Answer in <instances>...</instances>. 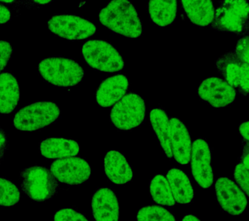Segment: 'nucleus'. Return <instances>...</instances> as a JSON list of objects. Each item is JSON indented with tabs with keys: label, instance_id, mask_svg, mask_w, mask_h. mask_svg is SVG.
I'll use <instances>...</instances> for the list:
<instances>
[{
	"label": "nucleus",
	"instance_id": "obj_1",
	"mask_svg": "<svg viewBox=\"0 0 249 221\" xmlns=\"http://www.w3.org/2000/svg\"><path fill=\"white\" fill-rule=\"evenodd\" d=\"M101 24L114 34L131 39L142 34V24L135 7L129 0H112L101 9Z\"/></svg>",
	"mask_w": 249,
	"mask_h": 221
},
{
	"label": "nucleus",
	"instance_id": "obj_2",
	"mask_svg": "<svg viewBox=\"0 0 249 221\" xmlns=\"http://www.w3.org/2000/svg\"><path fill=\"white\" fill-rule=\"evenodd\" d=\"M249 13L247 0H221L210 26L219 32L248 35Z\"/></svg>",
	"mask_w": 249,
	"mask_h": 221
},
{
	"label": "nucleus",
	"instance_id": "obj_3",
	"mask_svg": "<svg viewBox=\"0 0 249 221\" xmlns=\"http://www.w3.org/2000/svg\"><path fill=\"white\" fill-rule=\"evenodd\" d=\"M41 77L56 86H75L83 81L85 71L73 60L53 56L42 60L39 63Z\"/></svg>",
	"mask_w": 249,
	"mask_h": 221
},
{
	"label": "nucleus",
	"instance_id": "obj_4",
	"mask_svg": "<svg viewBox=\"0 0 249 221\" xmlns=\"http://www.w3.org/2000/svg\"><path fill=\"white\" fill-rule=\"evenodd\" d=\"M20 177L21 190L34 201L44 202L52 199L59 188L57 179L44 167L25 168L21 170Z\"/></svg>",
	"mask_w": 249,
	"mask_h": 221
},
{
	"label": "nucleus",
	"instance_id": "obj_5",
	"mask_svg": "<svg viewBox=\"0 0 249 221\" xmlns=\"http://www.w3.org/2000/svg\"><path fill=\"white\" fill-rule=\"evenodd\" d=\"M81 54L88 65L97 71L114 73L124 69L122 56L112 44L104 40L87 41L82 47Z\"/></svg>",
	"mask_w": 249,
	"mask_h": 221
},
{
	"label": "nucleus",
	"instance_id": "obj_6",
	"mask_svg": "<svg viewBox=\"0 0 249 221\" xmlns=\"http://www.w3.org/2000/svg\"><path fill=\"white\" fill-rule=\"evenodd\" d=\"M145 101L134 93L124 95L110 111L111 123L122 131H131L142 125L145 120Z\"/></svg>",
	"mask_w": 249,
	"mask_h": 221
},
{
	"label": "nucleus",
	"instance_id": "obj_7",
	"mask_svg": "<svg viewBox=\"0 0 249 221\" xmlns=\"http://www.w3.org/2000/svg\"><path fill=\"white\" fill-rule=\"evenodd\" d=\"M60 110L54 102H40L18 110L13 119L16 129L35 131L53 123L59 118Z\"/></svg>",
	"mask_w": 249,
	"mask_h": 221
},
{
	"label": "nucleus",
	"instance_id": "obj_8",
	"mask_svg": "<svg viewBox=\"0 0 249 221\" xmlns=\"http://www.w3.org/2000/svg\"><path fill=\"white\" fill-rule=\"evenodd\" d=\"M48 28L52 34L68 40H81L96 32L95 25L87 19L71 15H58L50 19Z\"/></svg>",
	"mask_w": 249,
	"mask_h": 221
},
{
	"label": "nucleus",
	"instance_id": "obj_9",
	"mask_svg": "<svg viewBox=\"0 0 249 221\" xmlns=\"http://www.w3.org/2000/svg\"><path fill=\"white\" fill-rule=\"evenodd\" d=\"M218 72L236 92L246 97L249 92V65L243 63L234 51H229L215 62Z\"/></svg>",
	"mask_w": 249,
	"mask_h": 221
},
{
	"label": "nucleus",
	"instance_id": "obj_10",
	"mask_svg": "<svg viewBox=\"0 0 249 221\" xmlns=\"http://www.w3.org/2000/svg\"><path fill=\"white\" fill-rule=\"evenodd\" d=\"M50 169L58 181L70 186L85 183L90 177L91 168L89 163L77 157L54 161Z\"/></svg>",
	"mask_w": 249,
	"mask_h": 221
},
{
	"label": "nucleus",
	"instance_id": "obj_11",
	"mask_svg": "<svg viewBox=\"0 0 249 221\" xmlns=\"http://www.w3.org/2000/svg\"><path fill=\"white\" fill-rule=\"evenodd\" d=\"M215 196L218 203L226 213L232 215L243 214L248 205L244 192L232 180L221 177L216 180Z\"/></svg>",
	"mask_w": 249,
	"mask_h": 221
},
{
	"label": "nucleus",
	"instance_id": "obj_12",
	"mask_svg": "<svg viewBox=\"0 0 249 221\" xmlns=\"http://www.w3.org/2000/svg\"><path fill=\"white\" fill-rule=\"evenodd\" d=\"M190 160L192 173L198 185L203 189L211 187L213 183L211 151L204 139H196L193 143Z\"/></svg>",
	"mask_w": 249,
	"mask_h": 221
},
{
	"label": "nucleus",
	"instance_id": "obj_13",
	"mask_svg": "<svg viewBox=\"0 0 249 221\" xmlns=\"http://www.w3.org/2000/svg\"><path fill=\"white\" fill-rule=\"evenodd\" d=\"M199 98L214 108L226 107L232 104L236 98V90L224 79L209 77L200 83L198 88Z\"/></svg>",
	"mask_w": 249,
	"mask_h": 221
},
{
	"label": "nucleus",
	"instance_id": "obj_14",
	"mask_svg": "<svg viewBox=\"0 0 249 221\" xmlns=\"http://www.w3.org/2000/svg\"><path fill=\"white\" fill-rule=\"evenodd\" d=\"M169 137L173 157L179 164H188L192 153V139L184 123L177 118L169 119Z\"/></svg>",
	"mask_w": 249,
	"mask_h": 221
},
{
	"label": "nucleus",
	"instance_id": "obj_15",
	"mask_svg": "<svg viewBox=\"0 0 249 221\" xmlns=\"http://www.w3.org/2000/svg\"><path fill=\"white\" fill-rule=\"evenodd\" d=\"M91 213L97 221H117L120 217V204L116 194L109 188H99L91 199Z\"/></svg>",
	"mask_w": 249,
	"mask_h": 221
},
{
	"label": "nucleus",
	"instance_id": "obj_16",
	"mask_svg": "<svg viewBox=\"0 0 249 221\" xmlns=\"http://www.w3.org/2000/svg\"><path fill=\"white\" fill-rule=\"evenodd\" d=\"M129 83L124 75L108 77L97 88L96 102L101 107H110L119 102L127 92Z\"/></svg>",
	"mask_w": 249,
	"mask_h": 221
},
{
	"label": "nucleus",
	"instance_id": "obj_17",
	"mask_svg": "<svg viewBox=\"0 0 249 221\" xmlns=\"http://www.w3.org/2000/svg\"><path fill=\"white\" fill-rule=\"evenodd\" d=\"M105 174L112 183L124 185L133 178L131 167L124 155L117 151H110L104 159Z\"/></svg>",
	"mask_w": 249,
	"mask_h": 221
},
{
	"label": "nucleus",
	"instance_id": "obj_18",
	"mask_svg": "<svg viewBox=\"0 0 249 221\" xmlns=\"http://www.w3.org/2000/svg\"><path fill=\"white\" fill-rule=\"evenodd\" d=\"M181 3L193 24L207 27L213 22L215 9L212 0H181Z\"/></svg>",
	"mask_w": 249,
	"mask_h": 221
},
{
	"label": "nucleus",
	"instance_id": "obj_19",
	"mask_svg": "<svg viewBox=\"0 0 249 221\" xmlns=\"http://www.w3.org/2000/svg\"><path fill=\"white\" fill-rule=\"evenodd\" d=\"M40 153L48 159L64 158L79 154V143L75 140L65 138L49 137L41 141Z\"/></svg>",
	"mask_w": 249,
	"mask_h": 221
},
{
	"label": "nucleus",
	"instance_id": "obj_20",
	"mask_svg": "<svg viewBox=\"0 0 249 221\" xmlns=\"http://www.w3.org/2000/svg\"><path fill=\"white\" fill-rule=\"evenodd\" d=\"M19 100V85L15 75L10 73L0 74V114L12 113Z\"/></svg>",
	"mask_w": 249,
	"mask_h": 221
},
{
	"label": "nucleus",
	"instance_id": "obj_21",
	"mask_svg": "<svg viewBox=\"0 0 249 221\" xmlns=\"http://www.w3.org/2000/svg\"><path fill=\"white\" fill-rule=\"evenodd\" d=\"M167 179L177 203L180 204L192 203L194 197V188L190 178L182 170L171 169L167 172Z\"/></svg>",
	"mask_w": 249,
	"mask_h": 221
},
{
	"label": "nucleus",
	"instance_id": "obj_22",
	"mask_svg": "<svg viewBox=\"0 0 249 221\" xmlns=\"http://www.w3.org/2000/svg\"><path fill=\"white\" fill-rule=\"evenodd\" d=\"M148 10L153 23L165 28L174 22L177 15V0H149Z\"/></svg>",
	"mask_w": 249,
	"mask_h": 221
},
{
	"label": "nucleus",
	"instance_id": "obj_23",
	"mask_svg": "<svg viewBox=\"0 0 249 221\" xmlns=\"http://www.w3.org/2000/svg\"><path fill=\"white\" fill-rule=\"evenodd\" d=\"M150 123L167 158L173 157L169 137V118L164 110L153 108L149 114Z\"/></svg>",
	"mask_w": 249,
	"mask_h": 221
},
{
	"label": "nucleus",
	"instance_id": "obj_24",
	"mask_svg": "<svg viewBox=\"0 0 249 221\" xmlns=\"http://www.w3.org/2000/svg\"><path fill=\"white\" fill-rule=\"evenodd\" d=\"M149 190L152 199L158 204L171 207L176 204L168 180L162 174H158L152 178Z\"/></svg>",
	"mask_w": 249,
	"mask_h": 221
},
{
	"label": "nucleus",
	"instance_id": "obj_25",
	"mask_svg": "<svg viewBox=\"0 0 249 221\" xmlns=\"http://www.w3.org/2000/svg\"><path fill=\"white\" fill-rule=\"evenodd\" d=\"M20 199L18 188L13 182L0 177V205L13 206Z\"/></svg>",
	"mask_w": 249,
	"mask_h": 221
},
{
	"label": "nucleus",
	"instance_id": "obj_26",
	"mask_svg": "<svg viewBox=\"0 0 249 221\" xmlns=\"http://www.w3.org/2000/svg\"><path fill=\"white\" fill-rule=\"evenodd\" d=\"M136 220L175 221L176 219L167 209L153 205L140 208L137 213Z\"/></svg>",
	"mask_w": 249,
	"mask_h": 221
},
{
	"label": "nucleus",
	"instance_id": "obj_27",
	"mask_svg": "<svg viewBox=\"0 0 249 221\" xmlns=\"http://www.w3.org/2000/svg\"><path fill=\"white\" fill-rule=\"evenodd\" d=\"M234 178L235 182L244 192L247 197H249V169L239 162L235 166L234 170Z\"/></svg>",
	"mask_w": 249,
	"mask_h": 221
},
{
	"label": "nucleus",
	"instance_id": "obj_28",
	"mask_svg": "<svg viewBox=\"0 0 249 221\" xmlns=\"http://www.w3.org/2000/svg\"><path fill=\"white\" fill-rule=\"evenodd\" d=\"M235 55L243 63L249 65V39L248 35L243 36L237 41L234 50Z\"/></svg>",
	"mask_w": 249,
	"mask_h": 221
},
{
	"label": "nucleus",
	"instance_id": "obj_29",
	"mask_svg": "<svg viewBox=\"0 0 249 221\" xmlns=\"http://www.w3.org/2000/svg\"><path fill=\"white\" fill-rule=\"evenodd\" d=\"M54 221H88L85 215L71 209H62L54 216Z\"/></svg>",
	"mask_w": 249,
	"mask_h": 221
},
{
	"label": "nucleus",
	"instance_id": "obj_30",
	"mask_svg": "<svg viewBox=\"0 0 249 221\" xmlns=\"http://www.w3.org/2000/svg\"><path fill=\"white\" fill-rule=\"evenodd\" d=\"M13 51V48L9 42L0 40V72L7 67Z\"/></svg>",
	"mask_w": 249,
	"mask_h": 221
},
{
	"label": "nucleus",
	"instance_id": "obj_31",
	"mask_svg": "<svg viewBox=\"0 0 249 221\" xmlns=\"http://www.w3.org/2000/svg\"><path fill=\"white\" fill-rule=\"evenodd\" d=\"M8 147H9V142H8L7 135L5 132L0 127V164L3 160L4 154H5Z\"/></svg>",
	"mask_w": 249,
	"mask_h": 221
},
{
	"label": "nucleus",
	"instance_id": "obj_32",
	"mask_svg": "<svg viewBox=\"0 0 249 221\" xmlns=\"http://www.w3.org/2000/svg\"><path fill=\"white\" fill-rule=\"evenodd\" d=\"M243 153L240 158V162L247 169H249V141L242 140Z\"/></svg>",
	"mask_w": 249,
	"mask_h": 221
},
{
	"label": "nucleus",
	"instance_id": "obj_33",
	"mask_svg": "<svg viewBox=\"0 0 249 221\" xmlns=\"http://www.w3.org/2000/svg\"><path fill=\"white\" fill-rule=\"evenodd\" d=\"M11 18V11L7 7L0 4V25L6 24Z\"/></svg>",
	"mask_w": 249,
	"mask_h": 221
},
{
	"label": "nucleus",
	"instance_id": "obj_34",
	"mask_svg": "<svg viewBox=\"0 0 249 221\" xmlns=\"http://www.w3.org/2000/svg\"><path fill=\"white\" fill-rule=\"evenodd\" d=\"M239 133L242 137V140L249 141V121L243 122L239 125Z\"/></svg>",
	"mask_w": 249,
	"mask_h": 221
},
{
	"label": "nucleus",
	"instance_id": "obj_35",
	"mask_svg": "<svg viewBox=\"0 0 249 221\" xmlns=\"http://www.w3.org/2000/svg\"><path fill=\"white\" fill-rule=\"evenodd\" d=\"M37 4L41 5H46L50 4L53 0H33Z\"/></svg>",
	"mask_w": 249,
	"mask_h": 221
},
{
	"label": "nucleus",
	"instance_id": "obj_36",
	"mask_svg": "<svg viewBox=\"0 0 249 221\" xmlns=\"http://www.w3.org/2000/svg\"><path fill=\"white\" fill-rule=\"evenodd\" d=\"M182 221H200V219L193 215H187L182 219Z\"/></svg>",
	"mask_w": 249,
	"mask_h": 221
},
{
	"label": "nucleus",
	"instance_id": "obj_37",
	"mask_svg": "<svg viewBox=\"0 0 249 221\" xmlns=\"http://www.w3.org/2000/svg\"><path fill=\"white\" fill-rule=\"evenodd\" d=\"M15 1V0H0V2L8 3V4H9V3H13Z\"/></svg>",
	"mask_w": 249,
	"mask_h": 221
}]
</instances>
